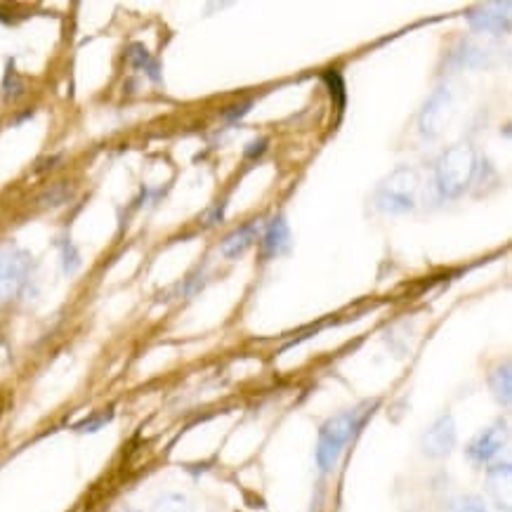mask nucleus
I'll list each match as a JSON object with an SVG mask.
<instances>
[{"mask_svg": "<svg viewBox=\"0 0 512 512\" xmlns=\"http://www.w3.org/2000/svg\"><path fill=\"white\" fill-rule=\"evenodd\" d=\"M366 416H369V409H366V406H359V409L340 411L321 425L317 442V465L321 472H331L336 468L340 456L345 454V449L352 444V439L359 435Z\"/></svg>", "mask_w": 512, "mask_h": 512, "instance_id": "1", "label": "nucleus"}, {"mask_svg": "<svg viewBox=\"0 0 512 512\" xmlns=\"http://www.w3.org/2000/svg\"><path fill=\"white\" fill-rule=\"evenodd\" d=\"M477 159L470 144H454L437 163V189L444 199H458L470 187Z\"/></svg>", "mask_w": 512, "mask_h": 512, "instance_id": "2", "label": "nucleus"}, {"mask_svg": "<svg viewBox=\"0 0 512 512\" xmlns=\"http://www.w3.org/2000/svg\"><path fill=\"white\" fill-rule=\"evenodd\" d=\"M31 274V255L15 244H0V305L24 291Z\"/></svg>", "mask_w": 512, "mask_h": 512, "instance_id": "3", "label": "nucleus"}, {"mask_svg": "<svg viewBox=\"0 0 512 512\" xmlns=\"http://www.w3.org/2000/svg\"><path fill=\"white\" fill-rule=\"evenodd\" d=\"M418 177L411 168H399L378 187L376 203L385 213H409L416 206Z\"/></svg>", "mask_w": 512, "mask_h": 512, "instance_id": "4", "label": "nucleus"}, {"mask_svg": "<svg viewBox=\"0 0 512 512\" xmlns=\"http://www.w3.org/2000/svg\"><path fill=\"white\" fill-rule=\"evenodd\" d=\"M505 442H508V425L498 420V423L489 425V428H484L479 435H475V439L468 444V449H465V456L475 465H487L501 454Z\"/></svg>", "mask_w": 512, "mask_h": 512, "instance_id": "5", "label": "nucleus"}, {"mask_svg": "<svg viewBox=\"0 0 512 512\" xmlns=\"http://www.w3.org/2000/svg\"><path fill=\"white\" fill-rule=\"evenodd\" d=\"M456 446V420L449 413L439 416L423 435V451L430 458H444Z\"/></svg>", "mask_w": 512, "mask_h": 512, "instance_id": "6", "label": "nucleus"}, {"mask_svg": "<svg viewBox=\"0 0 512 512\" xmlns=\"http://www.w3.org/2000/svg\"><path fill=\"white\" fill-rule=\"evenodd\" d=\"M451 111H454V102H451V93L446 88H439L435 95L430 97V102L425 104L423 114H420V133L435 137L439 130L446 126Z\"/></svg>", "mask_w": 512, "mask_h": 512, "instance_id": "7", "label": "nucleus"}, {"mask_svg": "<svg viewBox=\"0 0 512 512\" xmlns=\"http://www.w3.org/2000/svg\"><path fill=\"white\" fill-rule=\"evenodd\" d=\"M510 3H489L482 8L468 12V22L475 31H491V34H501L508 31L510 26Z\"/></svg>", "mask_w": 512, "mask_h": 512, "instance_id": "8", "label": "nucleus"}, {"mask_svg": "<svg viewBox=\"0 0 512 512\" xmlns=\"http://www.w3.org/2000/svg\"><path fill=\"white\" fill-rule=\"evenodd\" d=\"M487 489L489 496L494 498L496 508L503 512H510L512 501V470L510 463H496L487 475Z\"/></svg>", "mask_w": 512, "mask_h": 512, "instance_id": "9", "label": "nucleus"}, {"mask_svg": "<svg viewBox=\"0 0 512 512\" xmlns=\"http://www.w3.org/2000/svg\"><path fill=\"white\" fill-rule=\"evenodd\" d=\"M260 227H262L260 222L253 220V222H246L244 227H239L236 232L229 234L220 246L222 255H225L227 260L241 258V255H244L248 248L255 244V239H258V234H260Z\"/></svg>", "mask_w": 512, "mask_h": 512, "instance_id": "10", "label": "nucleus"}, {"mask_svg": "<svg viewBox=\"0 0 512 512\" xmlns=\"http://www.w3.org/2000/svg\"><path fill=\"white\" fill-rule=\"evenodd\" d=\"M291 241V232H288V222L284 218H274L269 222L265 234H262V258H277L279 253H284Z\"/></svg>", "mask_w": 512, "mask_h": 512, "instance_id": "11", "label": "nucleus"}, {"mask_svg": "<svg viewBox=\"0 0 512 512\" xmlns=\"http://www.w3.org/2000/svg\"><path fill=\"white\" fill-rule=\"evenodd\" d=\"M489 387H491V395L501 406H510L512 402V371L510 364L496 366L489 376Z\"/></svg>", "mask_w": 512, "mask_h": 512, "instance_id": "12", "label": "nucleus"}, {"mask_svg": "<svg viewBox=\"0 0 512 512\" xmlns=\"http://www.w3.org/2000/svg\"><path fill=\"white\" fill-rule=\"evenodd\" d=\"M130 62H133L137 69L147 71L154 81H159V67H156V62L149 57V52L144 50L142 45H133V48H130Z\"/></svg>", "mask_w": 512, "mask_h": 512, "instance_id": "13", "label": "nucleus"}, {"mask_svg": "<svg viewBox=\"0 0 512 512\" xmlns=\"http://www.w3.org/2000/svg\"><path fill=\"white\" fill-rule=\"evenodd\" d=\"M152 512H194V510L185 496L168 494V496H161L159 501L154 503Z\"/></svg>", "mask_w": 512, "mask_h": 512, "instance_id": "14", "label": "nucleus"}, {"mask_svg": "<svg viewBox=\"0 0 512 512\" xmlns=\"http://www.w3.org/2000/svg\"><path fill=\"white\" fill-rule=\"evenodd\" d=\"M324 81L328 85V93L336 97L338 107L343 109V104H345V81H343V76H340L338 71L331 69V71H324Z\"/></svg>", "mask_w": 512, "mask_h": 512, "instance_id": "15", "label": "nucleus"}, {"mask_svg": "<svg viewBox=\"0 0 512 512\" xmlns=\"http://www.w3.org/2000/svg\"><path fill=\"white\" fill-rule=\"evenodd\" d=\"M451 512H489V510L479 496H463L454 503Z\"/></svg>", "mask_w": 512, "mask_h": 512, "instance_id": "16", "label": "nucleus"}, {"mask_svg": "<svg viewBox=\"0 0 512 512\" xmlns=\"http://www.w3.org/2000/svg\"><path fill=\"white\" fill-rule=\"evenodd\" d=\"M111 420V413H107V416H93L90 420H85V423H81L78 425V430H85V432H95V430H100L102 425H107Z\"/></svg>", "mask_w": 512, "mask_h": 512, "instance_id": "17", "label": "nucleus"}, {"mask_svg": "<svg viewBox=\"0 0 512 512\" xmlns=\"http://www.w3.org/2000/svg\"><path fill=\"white\" fill-rule=\"evenodd\" d=\"M248 109H251V102L241 104V109H232V111H227V118H229V121H234V118H241V116H244Z\"/></svg>", "mask_w": 512, "mask_h": 512, "instance_id": "18", "label": "nucleus"}, {"mask_svg": "<svg viewBox=\"0 0 512 512\" xmlns=\"http://www.w3.org/2000/svg\"><path fill=\"white\" fill-rule=\"evenodd\" d=\"M255 144H258V147H253V144H251V147H248L246 149V156H258L260 152H265V149H267V140H260V142H255Z\"/></svg>", "mask_w": 512, "mask_h": 512, "instance_id": "19", "label": "nucleus"}, {"mask_svg": "<svg viewBox=\"0 0 512 512\" xmlns=\"http://www.w3.org/2000/svg\"><path fill=\"white\" fill-rule=\"evenodd\" d=\"M126 512H137V510H126Z\"/></svg>", "mask_w": 512, "mask_h": 512, "instance_id": "20", "label": "nucleus"}]
</instances>
